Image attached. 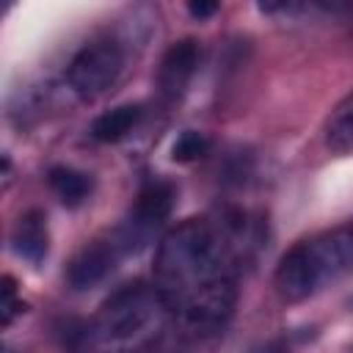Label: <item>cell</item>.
I'll use <instances>...</instances> for the list:
<instances>
[{"instance_id": "obj_4", "label": "cell", "mask_w": 353, "mask_h": 353, "mask_svg": "<svg viewBox=\"0 0 353 353\" xmlns=\"http://www.w3.org/2000/svg\"><path fill=\"white\" fill-rule=\"evenodd\" d=\"M146 234H141V229L132 223V221H124L121 226L105 232L102 237H94L88 240L77 254L74 259L69 262V270H66V281L74 287V290H88L94 284H99L121 256L138 251L141 245H146Z\"/></svg>"}, {"instance_id": "obj_14", "label": "cell", "mask_w": 353, "mask_h": 353, "mask_svg": "<svg viewBox=\"0 0 353 353\" xmlns=\"http://www.w3.org/2000/svg\"><path fill=\"white\" fill-rule=\"evenodd\" d=\"M149 353H152V350H149Z\"/></svg>"}, {"instance_id": "obj_13", "label": "cell", "mask_w": 353, "mask_h": 353, "mask_svg": "<svg viewBox=\"0 0 353 353\" xmlns=\"http://www.w3.org/2000/svg\"><path fill=\"white\" fill-rule=\"evenodd\" d=\"M215 11H218V3H188V14L196 17V19L212 17Z\"/></svg>"}, {"instance_id": "obj_3", "label": "cell", "mask_w": 353, "mask_h": 353, "mask_svg": "<svg viewBox=\"0 0 353 353\" xmlns=\"http://www.w3.org/2000/svg\"><path fill=\"white\" fill-rule=\"evenodd\" d=\"M353 270V229H336L295 243L276 268V290L287 301H306Z\"/></svg>"}, {"instance_id": "obj_10", "label": "cell", "mask_w": 353, "mask_h": 353, "mask_svg": "<svg viewBox=\"0 0 353 353\" xmlns=\"http://www.w3.org/2000/svg\"><path fill=\"white\" fill-rule=\"evenodd\" d=\"M47 182H50V188L55 190V196H58L63 204H69V207L83 204V201L91 196V190H94L91 174L77 171V168H69V165H55V168H50Z\"/></svg>"}, {"instance_id": "obj_1", "label": "cell", "mask_w": 353, "mask_h": 353, "mask_svg": "<svg viewBox=\"0 0 353 353\" xmlns=\"http://www.w3.org/2000/svg\"><path fill=\"white\" fill-rule=\"evenodd\" d=\"M248 221L240 212L188 218L157 245L154 287L193 336L218 334L237 303V259Z\"/></svg>"}, {"instance_id": "obj_12", "label": "cell", "mask_w": 353, "mask_h": 353, "mask_svg": "<svg viewBox=\"0 0 353 353\" xmlns=\"http://www.w3.org/2000/svg\"><path fill=\"white\" fill-rule=\"evenodd\" d=\"M207 152H210V138L204 132H199V130H185L174 141V146H171V160H176V163H193V160L204 157Z\"/></svg>"}, {"instance_id": "obj_7", "label": "cell", "mask_w": 353, "mask_h": 353, "mask_svg": "<svg viewBox=\"0 0 353 353\" xmlns=\"http://www.w3.org/2000/svg\"><path fill=\"white\" fill-rule=\"evenodd\" d=\"M47 245H50V234H47V218L39 210H28L17 218L14 229H11V248L19 259L39 265L47 256Z\"/></svg>"}, {"instance_id": "obj_11", "label": "cell", "mask_w": 353, "mask_h": 353, "mask_svg": "<svg viewBox=\"0 0 353 353\" xmlns=\"http://www.w3.org/2000/svg\"><path fill=\"white\" fill-rule=\"evenodd\" d=\"M325 146L336 154L353 152V94H347L325 119Z\"/></svg>"}, {"instance_id": "obj_5", "label": "cell", "mask_w": 353, "mask_h": 353, "mask_svg": "<svg viewBox=\"0 0 353 353\" xmlns=\"http://www.w3.org/2000/svg\"><path fill=\"white\" fill-rule=\"evenodd\" d=\"M124 72V47L110 36L91 39L83 44L66 66V83L80 99L105 94Z\"/></svg>"}, {"instance_id": "obj_6", "label": "cell", "mask_w": 353, "mask_h": 353, "mask_svg": "<svg viewBox=\"0 0 353 353\" xmlns=\"http://www.w3.org/2000/svg\"><path fill=\"white\" fill-rule=\"evenodd\" d=\"M199 55L201 52L193 39H182L165 50V55L160 61V72H157V85L168 102L179 99L185 94V88L190 85L196 66H199Z\"/></svg>"}, {"instance_id": "obj_9", "label": "cell", "mask_w": 353, "mask_h": 353, "mask_svg": "<svg viewBox=\"0 0 353 353\" xmlns=\"http://www.w3.org/2000/svg\"><path fill=\"white\" fill-rule=\"evenodd\" d=\"M141 116H143L141 105H116V108L99 113V116L91 121V130H88V132H91V138L99 141V143H116V141L127 138V135L138 127Z\"/></svg>"}, {"instance_id": "obj_8", "label": "cell", "mask_w": 353, "mask_h": 353, "mask_svg": "<svg viewBox=\"0 0 353 353\" xmlns=\"http://www.w3.org/2000/svg\"><path fill=\"white\" fill-rule=\"evenodd\" d=\"M171 207H174V185L165 182V179H152L141 188L130 218L154 232L171 215Z\"/></svg>"}, {"instance_id": "obj_2", "label": "cell", "mask_w": 353, "mask_h": 353, "mask_svg": "<svg viewBox=\"0 0 353 353\" xmlns=\"http://www.w3.org/2000/svg\"><path fill=\"white\" fill-rule=\"evenodd\" d=\"M163 292L152 284H127L116 290L85 325L80 353H149L171 320Z\"/></svg>"}]
</instances>
